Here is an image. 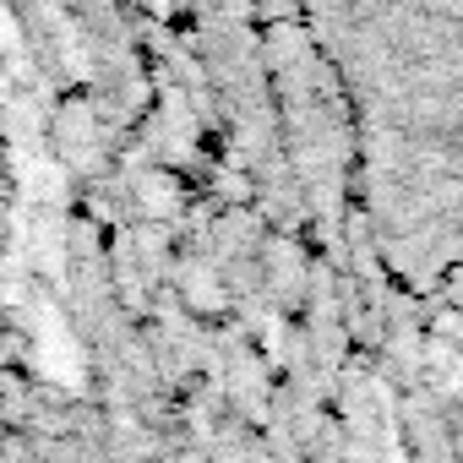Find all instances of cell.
<instances>
[{
	"label": "cell",
	"instance_id": "obj_1",
	"mask_svg": "<svg viewBox=\"0 0 463 463\" xmlns=\"http://www.w3.org/2000/svg\"><path fill=\"white\" fill-rule=\"evenodd\" d=\"M403 6H409V12H420V17H430L436 6H447V0H403Z\"/></svg>",
	"mask_w": 463,
	"mask_h": 463
}]
</instances>
